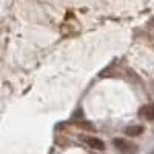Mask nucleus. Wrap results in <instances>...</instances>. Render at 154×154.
<instances>
[{
  "label": "nucleus",
  "instance_id": "f257e3e1",
  "mask_svg": "<svg viewBox=\"0 0 154 154\" xmlns=\"http://www.w3.org/2000/svg\"><path fill=\"white\" fill-rule=\"evenodd\" d=\"M112 145L120 154H137V145L130 142V140H126V139H120V137L114 139Z\"/></svg>",
  "mask_w": 154,
  "mask_h": 154
},
{
  "label": "nucleus",
  "instance_id": "f03ea898",
  "mask_svg": "<svg viewBox=\"0 0 154 154\" xmlns=\"http://www.w3.org/2000/svg\"><path fill=\"white\" fill-rule=\"evenodd\" d=\"M82 140L89 148H93V149H97V151H103L105 149V143L102 142L99 137H96V136H88V137H83Z\"/></svg>",
  "mask_w": 154,
  "mask_h": 154
},
{
  "label": "nucleus",
  "instance_id": "7ed1b4c3",
  "mask_svg": "<svg viewBox=\"0 0 154 154\" xmlns=\"http://www.w3.org/2000/svg\"><path fill=\"white\" fill-rule=\"evenodd\" d=\"M139 114H140V117H143L146 120H154V103H148V105L142 106Z\"/></svg>",
  "mask_w": 154,
  "mask_h": 154
},
{
  "label": "nucleus",
  "instance_id": "20e7f679",
  "mask_svg": "<svg viewBox=\"0 0 154 154\" xmlns=\"http://www.w3.org/2000/svg\"><path fill=\"white\" fill-rule=\"evenodd\" d=\"M143 133V126L140 125H133V126H126L125 128V134L130 137H137Z\"/></svg>",
  "mask_w": 154,
  "mask_h": 154
},
{
  "label": "nucleus",
  "instance_id": "39448f33",
  "mask_svg": "<svg viewBox=\"0 0 154 154\" xmlns=\"http://www.w3.org/2000/svg\"><path fill=\"white\" fill-rule=\"evenodd\" d=\"M79 128H82V130H88V131H94V126L93 125H89V122H83V120H80V122H77L75 123Z\"/></svg>",
  "mask_w": 154,
  "mask_h": 154
}]
</instances>
